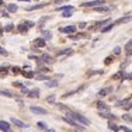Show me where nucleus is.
I'll return each mask as SVG.
<instances>
[{
	"label": "nucleus",
	"instance_id": "obj_1",
	"mask_svg": "<svg viewBox=\"0 0 132 132\" xmlns=\"http://www.w3.org/2000/svg\"><path fill=\"white\" fill-rule=\"evenodd\" d=\"M69 115H70L72 118L75 119V121L77 122V124H83V125H86V127H89L90 125V121L87 119L84 115H81V114H79V112H73V111H69L68 112Z\"/></svg>",
	"mask_w": 132,
	"mask_h": 132
},
{
	"label": "nucleus",
	"instance_id": "obj_2",
	"mask_svg": "<svg viewBox=\"0 0 132 132\" xmlns=\"http://www.w3.org/2000/svg\"><path fill=\"white\" fill-rule=\"evenodd\" d=\"M101 4H104V0H93V2L81 3V7H98Z\"/></svg>",
	"mask_w": 132,
	"mask_h": 132
},
{
	"label": "nucleus",
	"instance_id": "obj_3",
	"mask_svg": "<svg viewBox=\"0 0 132 132\" xmlns=\"http://www.w3.org/2000/svg\"><path fill=\"white\" fill-rule=\"evenodd\" d=\"M30 111L34 112V114H38V115H45L46 112H48L45 108H42V107H35V105H31L30 107Z\"/></svg>",
	"mask_w": 132,
	"mask_h": 132
},
{
	"label": "nucleus",
	"instance_id": "obj_4",
	"mask_svg": "<svg viewBox=\"0 0 132 132\" xmlns=\"http://www.w3.org/2000/svg\"><path fill=\"white\" fill-rule=\"evenodd\" d=\"M100 117L107 118V119H110V121H117V117H115L114 114H111V112H108V111H100Z\"/></svg>",
	"mask_w": 132,
	"mask_h": 132
},
{
	"label": "nucleus",
	"instance_id": "obj_5",
	"mask_svg": "<svg viewBox=\"0 0 132 132\" xmlns=\"http://www.w3.org/2000/svg\"><path fill=\"white\" fill-rule=\"evenodd\" d=\"M11 122L15 125V127H18V128H27L28 127V124H26V122H23V121H20V119H17V118H11Z\"/></svg>",
	"mask_w": 132,
	"mask_h": 132
},
{
	"label": "nucleus",
	"instance_id": "obj_6",
	"mask_svg": "<svg viewBox=\"0 0 132 132\" xmlns=\"http://www.w3.org/2000/svg\"><path fill=\"white\" fill-rule=\"evenodd\" d=\"M0 131H3V132H11L10 124H7L6 121H0Z\"/></svg>",
	"mask_w": 132,
	"mask_h": 132
},
{
	"label": "nucleus",
	"instance_id": "obj_7",
	"mask_svg": "<svg viewBox=\"0 0 132 132\" xmlns=\"http://www.w3.org/2000/svg\"><path fill=\"white\" fill-rule=\"evenodd\" d=\"M63 119H65L66 122H68V124H70L72 127H79V124H77V122L75 121V119L72 118V117H70V115H69V114H68V115H65V117H63Z\"/></svg>",
	"mask_w": 132,
	"mask_h": 132
},
{
	"label": "nucleus",
	"instance_id": "obj_8",
	"mask_svg": "<svg viewBox=\"0 0 132 132\" xmlns=\"http://www.w3.org/2000/svg\"><path fill=\"white\" fill-rule=\"evenodd\" d=\"M125 53H127V56L132 55V39H129L127 42V45H125Z\"/></svg>",
	"mask_w": 132,
	"mask_h": 132
},
{
	"label": "nucleus",
	"instance_id": "obj_9",
	"mask_svg": "<svg viewBox=\"0 0 132 132\" xmlns=\"http://www.w3.org/2000/svg\"><path fill=\"white\" fill-rule=\"evenodd\" d=\"M41 61H44L45 63H53V58L49 56L48 53H44V55L41 56Z\"/></svg>",
	"mask_w": 132,
	"mask_h": 132
},
{
	"label": "nucleus",
	"instance_id": "obj_10",
	"mask_svg": "<svg viewBox=\"0 0 132 132\" xmlns=\"http://www.w3.org/2000/svg\"><path fill=\"white\" fill-rule=\"evenodd\" d=\"M27 96L31 97V98H38V97H39V90L38 89H34V90H31V92H28Z\"/></svg>",
	"mask_w": 132,
	"mask_h": 132
},
{
	"label": "nucleus",
	"instance_id": "obj_11",
	"mask_svg": "<svg viewBox=\"0 0 132 132\" xmlns=\"http://www.w3.org/2000/svg\"><path fill=\"white\" fill-rule=\"evenodd\" d=\"M97 108H98L100 111H107L108 105H107L105 103H103V101H97Z\"/></svg>",
	"mask_w": 132,
	"mask_h": 132
},
{
	"label": "nucleus",
	"instance_id": "obj_12",
	"mask_svg": "<svg viewBox=\"0 0 132 132\" xmlns=\"http://www.w3.org/2000/svg\"><path fill=\"white\" fill-rule=\"evenodd\" d=\"M111 92H112V87H105V89L98 92V96H107V94H110Z\"/></svg>",
	"mask_w": 132,
	"mask_h": 132
},
{
	"label": "nucleus",
	"instance_id": "obj_13",
	"mask_svg": "<svg viewBox=\"0 0 132 132\" xmlns=\"http://www.w3.org/2000/svg\"><path fill=\"white\" fill-rule=\"evenodd\" d=\"M62 32H75L76 31V27L75 26H69V27H65V28H61Z\"/></svg>",
	"mask_w": 132,
	"mask_h": 132
},
{
	"label": "nucleus",
	"instance_id": "obj_14",
	"mask_svg": "<svg viewBox=\"0 0 132 132\" xmlns=\"http://www.w3.org/2000/svg\"><path fill=\"white\" fill-rule=\"evenodd\" d=\"M131 20H132V17H131V15H128V17H122V18H119V20H117L114 24H124V23L131 21Z\"/></svg>",
	"mask_w": 132,
	"mask_h": 132
},
{
	"label": "nucleus",
	"instance_id": "obj_15",
	"mask_svg": "<svg viewBox=\"0 0 132 132\" xmlns=\"http://www.w3.org/2000/svg\"><path fill=\"white\" fill-rule=\"evenodd\" d=\"M27 30H28V27H27L24 23H23V24H20V26L17 27V31H18V32H23V34H24V32H27Z\"/></svg>",
	"mask_w": 132,
	"mask_h": 132
},
{
	"label": "nucleus",
	"instance_id": "obj_16",
	"mask_svg": "<svg viewBox=\"0 0 132 132\" xmlns=\"http://www.w3.org/2000/svg\"><path fill=\"white\" fill-rule=\"evenodd\" d=\"M73 52L70 48H68V49H62V51H59L58 52V56H62V55H70V53Z\"/></svg>",
	"mask_w": 132,
	"mask_h": 132
},
{
	"label": "nucleus",
	"instance_id": "obj_17",
	"mask_svg": "<svg viewBox=\"0 0 132 132\" xmlns=\"http://www.w3.org/2000/svg\"><path fill=\"white\" fill-rule=\"evenodd\" d=\"M35 45L39 46V48H44V46H45V39H42V38L35 39Z\"/></svg>",
	"mask_w": 132,
	"mask_h": 132
},
{
	"label": "nucleus",
	"instance_id": "obj_18",
	"mask_svg": "<svg viewBox=\"0 0 132 132\" xmlns=\"http://www.w3.org/2000/svg\"><path fill=\"white\" fill-rule=\"evenodd\" d=\"M45 84H46V87H55V86H58V81L56 80H48V81H45Z\"/></svg>",
	"mask_w": 132,
	"mask_h": 132
},
{
	"label": "nucleus",
	"instance_id": "obj_19",
	"mask_svg": "<svg viewBox=\"0 0 132 132\" xmlns=\"http://www.w3.org/2000/svg\"><path fill=\"white\" fill-rule=\"evenodd\" d=\"M108 128H110L111 131H114V132L119 131V127H118V125H115L114 122H110V124H108Z\"/></svg>",
	"mask_w": 132,
	"mask_h": 132
},
{
	"label": "nucleus",
	"instance_id": "obj_20",
	"mask_svg": "<svg viewBox=\"0 0 132 132\" xmlns=\"http://www.w3.org/2000/svg\"><path fill=\"white\" fill-rule=\"evenodd\" d=\"M94 11H97V13H107L108 11V9L107 7H93Z\"/></svg>",
	"mask_w": 132,
	"mask_h": 132
},
{
	"label": "nucleus",
	"instance_id": "obj_21",
	"mask_svg": "<svg viewBox=\"0 0 132 132\" xmlns=\"http://www.w3.org/2000/svg\"><path fill=\"white\" fill-rule=\"evenodd\" d=\"M7 10L10 11V13H15V11H17V6H15V4H9L7 6Z\"/></svg>",
	"mask_w": 132,
	"mask_h": 132
},
{
	"label": "nucleus",
	"instance_id": "obj_22",
	"mask_svg": "<svg viewBox=\"0 0 132 132\" xmlns=\"http://www.w3.org/2000/svg\"><path fill=\"white\" fill-rule=\"evenodd\" d=\"M23 76L28 77V79H32V77H34V72H26V70H24L23 72Z\"/></svg>",
	"mask_w": 132,
	"mask_h": 132
},
{
	"label": "nucleus",
	"instance_id": "obj_23",
	"mask_svg": "<svg viewBox=\"0 0 132 132\" xmlns=\"http://www.w3.org/2000/svg\"><path fill=\"white\" fill-rule=\"evenodd\" d=\"M114 26H115V24L112 23V24H108L107 27H103V32H108V31H111V30H112V27H114Z\"/></svg>",
	"mask_w": 132,
	"mask_h": 132
},
{
	"label": "nucleus",
	"instance_id": "obj_24",
	"mask_svg": "<svg viewBox=\"0 0 132 132\" xmlns=\"http://www.w3.org/2000/svg\"><path fill=\"white\" fill-rule=\"evenodd\" d=\"M122 119H124V121H128V122H132V115L127 112V114L122 115Z\"/></svg>",
	"mask_w": 132,
	"mask_h": 132
},
{
	"label": "nucleus",
	"instance_id": "obj_25",
	"mask_svg": "<svg viewBox=\"0 0 132 132\" xmlns=\"http://www.w3.org/2000/svg\"><path fill=\"white\" fill-rule=\"evenodd\" d=\"M46 4H37V6H32V7H30L28 9V11H32V10H37V9H42V7H45Z\"/></svg>",
	"mask_w": 132,
	"mask_h": 132
},
{
	"label": "nucleus",
	"instance_id": "obj_26",
	"mask_svg": "<svg viewBox=\"0 0 132 132\" xmlns=\"http://www.w3.org/2000/svg\"><path fill=\"white\" fill-rule=\"evenodd\" d=\"M0 96H6V97H13V93H10V92H4V90H0Z\"/></svg>",
	"mask_w": 132,
	"mask_h": 132
},
{
	"label": "nucleus",
	"instance_id": "obj_27",
	"mask_svg": "<svg viewBox=\"0 0 132 132\" xmlns=\"http://www.w3.org/2000/svg\"><path fill=\"white\" fill-rule=\"evenodd\" d=\"M51 39L52 38V35H51V32H49V31H44V37H42V39Z\"/></svg>",
	"mask_w": 132,
	"mask_h": 132
},
{
	"label": "nucleus",
	"instance_id": "obj_28",
	"mask_svg": "<svg viewBox=\"0 0 132 132\" xmlns=\"http://www.w3.org/2000/svg\"><path fill=\"white\" fill-rule=\"evenodd\" d=\"M108 23H111V20H105V21H100V23H97V26L96 27H104V26H107V24H108Z\"/></svg>",
	"mask_w": 132,
	"mask_h": 132
},
{
	"label": "nucleus",
	"instance_id": "obj_29",
	"mask_svg": "<svg viewBox=\"0 0 132 132\" xmlns=\"http://www.w3.org/2000/svg\"><path fill=\"white\" fill-rule=\"evenodd\" d=\"M46 101H48L49 104H53V103H55V96H49V97H46Z\"/></svg>",
	"mask_w": 132,
	"mask_h": 132
},
{
	"label": "nucleus",
	"instance_id": "obj_30",
	"mask_svg": "<svg viewBox=\"0 0 132 132\" xmlns=\"http://www.w3.org/2000/svg\"><path fill=\"white\" fill-rule=\"evenodd\" d=\"M72 14H73V11H72V10H66V11H65V13L62 14V15H63V17H70Z\"/></svg>",
	"mask_w": 132,
	"mask_h": 132
},
{
	"label": "nucleus",
	"instance_id": "obj_31",
	"mask_svg": "<svg viewBox=\"0 0 132 132\" xmlns=\"http://www.w3.org/2000/svg\"><path fill=\"white\" fill-rule=\"evenodd\" d=\"M37 79H38V80H42V81H45L46 79H48V77L44 76V75H37Z\"/></svg>",
	"mask_w": 132,
	"mask_h": 132
},
{
	"label": "nucleus",
	"instance_id": "obj_32",
	"mask_svg": "<svg viewBox=\"0 0 132 132\" xmlns=\"http://www.w3.org/2000/svg\"><path fill=\"white\" fill-rule=\"evenodd\" d=\"M6 73H7V68H0V75H2V76H4Z\"/></svg>",
	"mask_w": 132,
	"mask_h": 132
},
{
	"label": "nucleus",
	"instance_id": "obj_33",
	"mask_svg": "<svg viewBox=\"0 0 132 132\" xmlns=\"http://www.w3.org/2000/svg\"><path fill=\"white\" fill-rule=\"evenodd\" d=\"M58 107H59V108H61V110H65V111H68V112L70 111V110H69V108H68V107H66V105H63V104H58Z\"/></svg>",
	"mask_w": 132,
	"mask_h": 132
},
{
	"label": "nucleus",
	"instance_id": "obj_34",
	"mask_svg": "<svg viewBox=\"0 0 132 132\" xmlns=\"http://www.w3.org/2000/svg\"><path fill=\"white\" fill-rule=\"evenodd\" d=\"M11 72H13L14 75H17V73H20V69H18L17 66H14V68H11Z\"/></svg>",
	"mask_w": 132,
	"mask_h": 132
},
{
	"label": "nucleus",
	"instance_id": "obj_35",
	"mask_svg": "<svg viewBox=\"0 0 132 132\" xmlns=\"http://www.w3.org/2000/svg\"><path fill=\"white\" fill-rule=\"evenodd\" d=\"M13 28H14V26H13V24H9V26L4 28V31H11Z\"/></svg>",
	"mask_w": 132,
	"mask_h": 132
},
{
	"label": "nucleus",
	"instance_id": "obj_36",
	"mask_svg": "<svg viewBox=\"0 0 132 132\" xmlns=\"http://www.w3.org/2000/svg\"><path fill=\"white\" fill-rule=\"evenodd\" d=\"M38 127H39V128H42V129H46V125H45V122H38Z\"/></svg>",
	"mask_w": 132,
	"mask_h": 132
},
{
	"label": "nucleus",
	"instance_id": "obj_37",
	"mask_svg": "<svg viewBox=\"0 0 132 132\" xmlns=\"http://www.w3.org/2000/svg\"><path fill=\"white\" fill-rule=\"evenodd\" d=\"M13 86H15V87H20V89H21V87H23L24 84H23V83H18V81H14V83H13Z\"/></svg>",
	"mask_w": 132,
	"mask_h": 132
},
{
	"label": "nucleus",
	"instance_id": "obj_38",
	"mask_svg": "<svg viewBox=\"0 0 132 132\" xmlns=\"http://www.w3.org/2000/svg\"><path fill=\"white\" fill-rule=\"evenodd\" d=\"M121 129L124 132H132V129H131V128H128V127H121Z\"/></svg>",
	"mask_w": 132,
	"mask_h": 132
},
{
	"label": "nucleus",
	"instance_id": "obj_39",
	"mask_svg": "<svg viewBox=\"0 0 132 132\" xmlns=\"http://www.w3.org/2000/svg\"><path fill=\"white\" fill-rule=\"evenodd\" d=\"M24 24H26L27 27H32V26H34V23H32V21H24Z\"/></svg>",
	"mask_w": 132,
	"mask_h": 132
},
{
	"label": "nucleus",
	"instance_id": "obj_40",
	"mask_svg": "<svg viewBox=\"0 0 132 132\" xmlns=\"http://www.w3.org/2000/svg\"><path fill=\"white\" fill-rule=\"evenodd\" d=\"M28 92H30V90H27V89H26V87H24V86L21 87V93H23V94H28Z\"/></svg>",
	"mask_w": 132,
	"mask_h": 132
},
{
	"label": "nucleus",
	"instance_id": "obj_41",
	"mask_svg": "<svg viewBox=\"0 0 132 132\" xmlns=\"http://www.w3.org/2000/svg\"><path fill=\"white\" fill-rule=\"evenodd\" d=\"M0 53H2V55H7V51H6L4 48H2V46H0Z\"/></svg>",
	"mask_w": 132,
	"mask_h": 132
},
{
	"label": "nucleus",
	"instance_id": "obj_42",
	"mask_svg": "<svg viewBox=\"0 0 132 132\" xmlns=\"http://www.w3.org/2000/svg\"><path fill=\"white\" fill-rule=\"evenodd\" d=\"M131 108H132V101L129 103V104H127V105H125V110H127V111H129Z\"/></svg>",
	"mask_w": 132,
	"mask_h": 132
},
{
	"label": "nucleus",
	"instance_id": "obj_43",
	"mask_svg": "<svg viewBox=\"0 0 132 132\" xmlns=\"http://www.w3.org/2000/svg\"><path fill=\"white\" fill-rule=\"evenodd\" d=\"M119 52H121V49H119L118 46H115V49H114V53H115V55H119Z\"/></svg>",
	"mask_w": 132,
	"mask_h": 132
},
{
	"label": "nucleus",
	"instance_id": "obj_44",
	"mask_svg": "<svg viewBox=\"0 0 132 132\" xmlns=\"http://www.w3.org/2000/svg\"><path fill=\"white\" fill-rule=\"evenodd\" d=\"M111 61H112V59H111V58H107V59H105V65H108V63H111Z\"/></svg>",
	"mask_w": 132,
	"mask_h": 132
},
{
	"label": "nucleus",
	"instance_id": "obj_45",
	"mask_svg": "<svg viewBox=\"0 0 132 132\" xmlns=\"http://www.w3.org/2000/svg\"><path fill=\"white\" fill-rule=\"evenodd\" d=\"M79 27H80V28H84V27H86V23H80Z\"/></svg>",
	"mask_w": 132,
	"mask_h": 132
},
{
	"label": "nucleus",
	"instance_id": "obj_46",
	"mask_svg": "<svg viewBox=\"0 0 132 132\" xmlns=\"http://www.w3.org/2000/svg\"><path fill=\"white\" fill-rule=\"evenodd\" d=\"M45 132H55V129H52V128H49V129H48V128H46Z\"/></svg>",
	"mask_w": 132,
	"mask_h": 132
},
{
	"label": "nucleus",
	"instance_id": "obj_47",
	"mask_svg": "<svg viewBox=\"0 0 132 132\" xmlns=\"http://www.w3.org/2000/svg\"><path fill=\"white\" fill-rule=\"evenodd\" d=\"M65 2V0H55V3H58V4H59V3H63Z\"/></svg>",
	"mask_w": 132,
	"mask_h": 132
},
{
	"label": "nucleus",
	"instance_id": "obj_48",
	"mask_svg": "<svg viewBox=\"0 0 132 132\" xmlns=\"http://www.w3.org/2000/svg\"><path fill=\"white\" fill-rule=\"evenodd\" d=\"M3 31H4V30H3V28H0V35L3 34Z\"/></svg>",
	"mask_w": 132,
	"mask_h": 132
},
{
	"label": "nucleus",
	"instance_id": "obj_49",
	"mask_svg": "<svg viewBox=\"0 0 132 132\" xmlns=\"http://www.w3.org/2000/svg\"><path fill=\"white\" fill-rule=\"evenodd\" d=\"M3 4V0H0V6H2Z\"/></svg>",
	"mask_w": 132,
	"mask_h": 132
},
{
	"label": "nucleus",
	"instance_id": "obj_50",
	"mask_svg": "<svg viewBox=\"0 0 132 132\" xmlns=\"http://www.w3.org/2000/svg\"><path fill=\"white\" fill-rule=\"evenodd\" d=\"M21 2H28V0H21Z\"/></svg>",
	"mask_w": 132,
	"mask_h": 132
}]
</instances>
